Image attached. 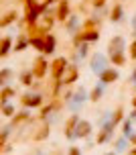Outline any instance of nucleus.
I'll return each mask as SVG.
<instances>
[{
  "mask_svg": "<svg viewBox=\"0 0 136 155\" xmlns=\"http://www.w3.org/2000/svg\"><path fill=\"white\" fill-rule=\"evenodd\" d=\"M124 51H126V39L120 37V35H116V37L110 39V43H108V53L116 55V53H124Z\"/></svg>",
  "mask_w": 136,
  "mask_h": 155,
  "instance_id": "obj_6",
  "label": "nucleus"
},
{
  "mask_svg": "<svg viewBox=\"0 0 136 155\" xmlns=\"http://www.w3.org/2000/svg\"><path fill=\"white\" fill-rule=\"evenodd\" d=\"M85 100H90V98H87V90H85V88H77L75 92H73V96H71V98H69V102H67V108L69 110H73V112H77V110L81 108V104Z\"/></svg>",
  "mask_w": 136,
  "mask_h": 155,
  "instance_id": "obj_1",
  "label": "nucleus"
},
{
  "mask_svg": "<svg viewBox=\"0 0 136 155\" xmlns=\"http://www.w3.org/2000/svg\"><path fill=\"white\" fill-rule=\"evenodd\" d=\"M10 47H12V37L10 35L2 37V41H0V57H6L10 53Z\"/></svg>",
  "mask_w": 136,
  "mask_h": 155,
  "instance_id": "obj_16",
  "label": "nucleus"
},
{
  "mask_svg": "<svg viewBox=\"0 0 136 155\" xmlns=\"http://www.w3.org/2000/svg\"><path fill=\"white\" fill-rule=\"evenodd\" d=\"M128 141H130V145H136V133H132V135H130Z\"/></svg>",
  "mask_w": 136,
  "mask_h": 155,
  "instance_id": "obj_36",
  "label": "nucleus"
},
{
  "mask_svg": "<svg viewBox=\"0 0 136 155\" xmlns=\"http://www.w3.org/2000/svg\"><path fill=\"white\" fill-rule=\"evenodd\" d=\"M132 123H134V120H132V118H124V123H122V135H124V137H130V135H132Z\"/></svg>",
  "mask_w": 136,
  "mask_h": 155,
  "instance_id": "obj_25",
  "label": "nucleus"
},
{
  "mask_svg": "<svg viewBox=\"0 0 136 155\" xmlns=\"http://www.w3.org/2000/svg\"><path fill=\"white\" fill-rule=\"evenodd\" d=\"M132 31H134V35H136V15H134V18H132Z\"/></svg>",
  "mask_w": 136,
  "mask_h": 155,
  "instance_id": "obj_37",
  "label": "nucleus"
},
{
  "mask_svg": "<svg viewBox=\"0 0 136 155\" xmlns=\"http://www.w3.org/2000/svg\"><path fill=\"white\" fill-rule=\"evenodd\" d=\"M43 2H47V4H53L55 0H43Z\"/></svg>",
  "mask_w": 136,
  "mask_h": 155,
  "instance_id": "obj_40",
  "label": "nucleus"
},
{
  "mask_svg": "<svg viewBox=\"0 0 136 155\" xmlns=\"http://www.w3.org/2000/svg\"><path fill=\"white\" fill-rule=\"evenodd\" d=\"M114 129H116V124H114L112 120H108V123L104 124L102 129H100L96 143H98V145H104V143H108V141L112 139V135H114Z\"/></svg>",
  "mask_w": 136,
  "mask_h": 155,
  "instance_id": "obj_8",
  "label": "nucleus"
},
{
  "mask_svg": "<svg viewBox=\"0 0 136 155\" xmlns=\"http://www.w3.org/2000/svg\"><path fill=\"white\" fill-rule=\"evenodd\" d=\"M122 16H124V8H122V4H114L112 12H110V21H112V23H120Z\"/></svg>",
  "mask_w": 136,
  "mask_h": 155,
  "instance_id": "obj_21",
  "label": "nucleus"
},
{
  "mask_svg": "<svg viewBox=\"0 0 136 155\" xmlns=\"http://www.w3.org/2000/svg\"><path fill=\"white\" fill-rule=\"evenodd\" d=\"M67 155H81V149H79V147H71Z\"/></svg>",
  "mask_w": 136,
  "mask_h": 155,
  "instance_id": "obj_35",
  "label": "nucleus"
},
{
  "mask_svg": "<svg viewBox=\"0 0 136 155\" xmlns=\"http://www.w3.org/2000/svg\"><path fill=\"white\" fill-rule=\"evenodd\" d=\"M130 155H136V147H134V149H132V151H130Z\"/></svg>",
  "mask_w": 136,
  "mask_h": 155,
  "instance_id": "obj_41",
  "label": "nucleus"
},
{
  "mask_svg": "<svg viewBox=\"0 0 136 155\" xmlns=\"http://www.w3.org/2000/svg\"><path fill=\"white\" fill-rule=\"evenodd\" d=\"M91 4H93L96 8H104L106 6V0H91Z\"/></svg>",
  "mask_w": 136,
  "mask_h": 155,
  "instance_id": "obj_34",
  "label": "nucleus"
},
{
  "mask_svg": "<svg viewBox=\"0 0 136 155\" xmlns=\"http://www.w3.org/2000/svg\"><path fill=\"white\" fill-rule=\"evenodd\" d=\"M33 78H35L33 70L24 71V74H21V84H23V86H33Z\"/></svg>",
  "mask_w": 136,
  "mask_h": 155,
  "instance_id": "obj_27",
  "label": "nucleus"
},
{
  "mask_svg": "<svg viewBox=\"0 0 136 155\" xmlns=\"http://www.w3.org/2000/svg\"><path fill=\"white\" fill-rule=\"evenodd\" d=\"M65 31L71 33V35L79 33L81 31V18L79 16H69L67 21H65Z\"/></svg>",
  "mask_w": 136,
  "mask_h": 155,
  "instance_id": "obj_12",
  "label": "nucleus"
},
{
  "mask_svg": "<svg viewBox=\"0 0 136 155\" xmlns=\"http://www.w3.org/2000/svg\"><path fill=\"white\" fill-rule=\"evenodd\" d=\"M106 155H114V153H106Z\"/></svg>",
  "mask_w": 136,
  "mask_h": 155,
  "instance_id": "obj_43",
  "label": "nucleus"
},
{
  "mask_svg": "<svg viewBox=\"0 0 136 155\" xmlns=\"http://www.w3.org/2000/svg\"><path fill=\"white\" fill-rule=\"evenodd\" d=\"M2 114H4V116H14L16 108L10 104V102H6V104H2Z\"/></svg>",
  "mask_w": 136,
  "mask_h": 155,
  "instance_id": "obj_31",
  "label": "nucleus"
},
{
  "mask_svg": "<svg viewBox=\"0 0 136 155\" xmlns=\"http://www.w3.org/2000/svg\"><path fill=\"white\" fill-rule=\"evenodd\" d=\"M130 82H136V70H134V74L130 76Z\"/></svg>",
  "mask_w": 136,
  "mask_h": 155,
  "instance_id": "obj_39",
  "label": "nucleus"
},
{
  "mask_svg": "<svg viewBox=\"0 0 136 155\" xmlns=\"http://www.w3.org/2000/svg\"><path fill=\"white\" fill-rule=\"evenodd\" d=\"M69 61L65 59V57H55L53 61H51V76L55 78V82L57 80H61V76H63V71L67 70Z\"/></svg>",
  "mask_w": 136,
  "mask_h": 155,
  "instance_id": "obj_4",
  "label": "nucleus"
},
{
  "mask_svg": "<svg viewBox=\"0 0 136 155\" xmlns=\"http://www.w3.org/2000/svg\"><path fill=\"white\" fill-rule=\"evenodd\" d=\"M110 61H112L114 65H118V68H120V65H124V63H126V55H124V53L110 55Z\"/></svg>",
  "mask_w": 136,
  "mask_h": 155,
  "instance_id": "obj_29",
  "label": "nucleus"
},
{
  "mask_svg": "<svg viewBox=\"0 0 136 155\" xmlns=\"http://www.w3.org/2000/svg\"><path fill=\"white\" fill-rule=\"evenodd\" d=\"M16 18H18V15H16V10H8L6 15L2 16V21H0V27H2V29H6L8 25H12L16 21Z\"/></svg>",
  "mask_w": 136,
  "mask_h": 155,
  "instance_id": "obj_20",
  "label": "nucleus"
},
{
  "mask_svg": "<svg viewBox=\"0 0 136 155\" xmlns=\"http://www.w3.org/2000/svg\"><path fill=\"white\" fill-rule=\"evenodd\" d=\"M90 68H91V71L93 74H102V71L108 68V57L104 53H93L91 55V61H90Z\"/></svg>",
  "mask_w": 136,
  "mask_h": 155,
  "instance_id": "obj_3",
  "label": "nucleus"
},
{
  "mask_svg": "<svg viewBox=\"0 0 136 155\" xmlns=\"http://www.w3.org/2000/svg\"><path fill=\"white\" fill-rule=\"evenodd\" d=\"M116 80H118V71L114 70V68H106V70L100 74V82H102V84H106V86L108 84H114Z\"/></svg>",
  "mask_w": 136,
  "mask_h": 155,
  "instance_id": "obj_14",
  "label": "nucleus"
},
{
  "mask_svg": "<svg viewBox=\"0 0 136 155\" xmlns=\"http://www.w3.org/2000/svg\"><path fill=\"white\" fill-rule=\"evenodd\" d=\"M130 141H128V137H124V135H122L120 139L116 141V151H118V153H120V151H124V149H126V145H128Z\"/></svg>",
  "mask_w": 136,
  "mask_h": 155,
  "instance_id": "obj_32",
  "label": "nucleus"
},
{
  "mask_svg": "<svg viewBox=\"0 0 136 155\" xmlns=\"http://www.w3.org/2000/svg\"><path fill=\"white\" fill-rule=\"evenodd\" d=\"M91 123L90 120H85V118H81L79 120V124H77V131H75V137L77 139H85V137H90L91 135Z\"/></svg>",
  "mask_w": 136,
  "mask_h": 155,
  "instance_id": "obj_11",
  "label": "nucleus"
},
{
  "mask_svg": "<svg viewBox=\"0 0 136 155\" xmlns=\"http://www.w3.org/2000/svg\"><path fill=\"white\" fill-rule=\"evenodd\" d=\"M83 57H87V43L79 45V47H77V51H75V55H73L75 61H79V59H83Z\"/></svg>",
  "mask_w": 136,
  "mask_h": 155,
  "instance_id": "obj_28",
  "label": "nucleus"
},
{
  "mask_svg": "<svg viewBox=\"0 0 136 155\" xmlns=\"http://www.w3.org/2000/svg\"><path fill=\"white\" fill-rule=\"evenodd\" d=\"M77 78H79V68L73 63V65H67V70L63 71L61 80H57V82H59L61 86H71V84L77 82Z\"/></svg>",
  "mask_w": 136,
  "mask_h": 155,
  "instance_id": "obj_2",
  "label": "nucleus"
},
{
  "mask_svg": "<svg viewBox=\"0 0 136 155\" xmlns=\"http://www.w3.org/2000/svg\"><path fill=\"white\" fill-rule=\"evenodd\" d=\"M29 41H30V45L35 47L37 51H45V35H37V37H29Z\"/></svg>",
  "mask_w": 136,
  "mask_h": 155,
  "instance_id": "obj_19",
  "label": "nucleus"
},
{
  "mask_svg": "<svg viewBox=\"0 0 136 155\" xmlns=\"http://www.w3.org/2000/svg\"><path fill=\"white\" fill-rule=\"evenodd\" d=\"M30 120V114H29V110H23V112H16L14 116H12V127H16V124H21V123H29Z\"/></svg>",
  "mask_w": 136,
  "mask_h": 155,
  "instance_id": "obj_22",
  "label": "nucleus"
},
{
  "mask_svg": "<svg viewBox=\"0 0 136 155\" xmlns=\"http://www.w3.org/2000/svg\"><path fill=\"white\" fill-rule=\"evenodd\" d=\"M132 106H134V108H136V96H134V100H132Z\"/></svg>",
  "mask_w": 136,
  "mask_h": 155,
  "instance_id": "obj_42",
  "label": "nucleus"
},
{
  "mask_svg": "<svg viewBox=\"0 0 136 155\" xmlns=\"http://www.w3.org/2000/svg\"><path fill=\"white\" fill-rule=\"evenodd\" d=\"M49 61H47L45 57H37L35 59V63H33V74H35V78L37 80H43V78L47 76V71H49Z\"/></svg>",
  "mask_w": 136,
  "mask_h": 155,
  "instance_id": "obj_7",
  "label": "nucleus"
},
{
  "mask_svg": "<svg viewBox=\"0 0 136 155\" xmlns=\"http://www.w3.org/2000/svg\"><path fill=\"white\" fill-rule=\"evenodd\" d=\"M27 45H30V41L24 37V35H21V37H18V41L14 43V51H24V49H27Z\"/></svg>",
  "mask_w": 136,
  "mask_h": 155,
  "instance_id": "obj_26",
  "label": "nucleus"
},
{
  "mask_svg": "<svg viewBox=\"0 0 136 155\" xmlns=\"http://www.w3.org/2000/svg\"><path fill=\"white\" fill-rule=\"evenodd\" d=\"M104 86H106V84H102V82H100V84L90 92V100L91 102H98L100 98H102V94H104Z\"/></svg>",
  "mask_w": 136,
  "mask_h": 155,
  "instance_id": "obj_23",
  "label": "nucleus"
},
{
  "mask_svg": "<svg viewBox=\"0 0 136 155\" xmlns=\"http://www.w3.org/2000/svg\"><path fill=\"white\" fill-rule=\"evenodd\" d=\"M49 133H51V123L49 120H43V124L39 127L37 135H33V141H43L49 137Z\"/></svg>",
  "mask_w": 136,
  "mask_h": 155,
  "instance_id": "obj_15",
  "label": "nucleus"
},
{
  "mask_svg": "<svg viewBox=\"0 0 136 155\" xmlns=\"http://www.w3.org/2000/svg\"><path fill=\"white\" fill-rule=\"evenodd\" d=\"M128 53H130V59H136V39L130 43V51Z\"/></svg>",
  "mask_w": 136,
  "mask_h": 155,
  "instance_id": "obj_33",
  "label": "nucleus"
},
{
  "mask_svg": "<svg viewBox=\"0 0 136 155\" xmlns=\"http://www.w3.org/2000/svg\"><path fill=\"white\" fill-rule=\"evenodd\" d=\"M79 114H71L65 120V127H63V133H65V137L67 139H75V131H77V124H79Z\"/></svg>",
  "mask_w": 136,
  "mask_h": 155,
  "instance_id": "obj_10",
  "label": "nucleus"
},
{
  "mask_svg": "<svg viewBox=\"0 0 136 155\" xmlns=\"http://www.w3.org/2000/svg\"><path fill=\"white\" fill-rule=\"evenodd\" d=\"M112 123L116 124V127L120 123H124V108H122V106H118V108L112 112Z\"/></svg>",
  "mask_w": 136,
  "mask_h": 155,
  "instance_id": "obj_24",
  "label": "nucleus"
},
{
  "mask_svg": "<svg viewBox=\"0 0 136 155\" xmlns=\"http://www.w3.org/2000/svg\"><path fill=\"white\" fill-rule=\"evenodd\" d=\"M130 118H132V120H134V123H136V108L132 110V114H130Z\"/></svg>",
  "mask_w": 136,
  "mask_h": 155,
  "instance_id": "obj_38",
  "label": "nucleus"
},
{
  "mask_svg": "<svg viewBox=\"0 0 136 155\" xmlns=\"http://www.w3.org/2000/svg\"><path fill=\"white\" fill-rule=\"evenodd\" d=\"M14 88L12 86H2V92H0V104H6L12 96H14Z\"/></svg>",
  "mask_w": 136,
  "mask_h": 155,
  "instance_id": "obj_17",
  "label": "nucleus"
},
{
  "mask_svg": "<svg viewBox=\"0 0 136 155\" xmlns=\"http://www.w3.org/2000/svg\"><path fill=\"white\" fill-rule=\"evenodd\" d=\"M55 45H57L55 35H49V33H47V35H45V51H43V53H45V55H51L55 51Z\"/></svg>",
  "mask_w": 136,
  "mask_h": 155,
  "instance_id": "obj_18",
  "label": "nucleus"
},
{
  "mask_svg": "<svg viewBox=\"0 0 136 155\" xmlns=\"http://www.w3.org/2000/svg\"><path fill=\"white\" fill-rule=\"evenodd\" d=\"M55 21H57V16H53L49 10H47L45 15L37 21V27H39V31H41V35H47V33L51 31V29H53V25H55Z\"/></svg>",
  "mask_w": 136,
  "mask_h": 155,
  "instance_id": "obj_5",
  "label": "nucleus"
},
{
  "mask_svg": "<svg viewBox=\"0 0 136 155\" xmlns=\"http://www.w3.org/2000/svg\"><path fill=\"white\" fill-rule=\"evenodd\" d=\"M12 78V71L8 70V68H4V70L0 71V86H8V80Z\"/></svg>",
  "mask_w": 136,
  "mask_h": 155,
  "instance_id": "obj_30",
  "label": "nucleus"
},
{
  "mask_svg": "<svg viewBox=\"0 0 136 155\" xmlns=\"http://www.w3.org/2000/svg\"><path fill=\"white\" fill-rule=\"evenodd\" d=\"M55 16H57V21H61V23H65L69 16V2L67 0H59V6H57V12H55Z\"/></svg>",
  "mask_w": 136,
  "mask_h": 155,
  "instance_id": "obj_13",
  "label": "nucleus"
},
{
  "mask_svg": "<svg viewBox=\"0 0 136 155\" xmlns=\"http://www.w3.org/2000/svg\"><path fill=\"white\" fill-rule=\"evenodd\" d=\"M24 108H39V106H43V96L41 94H33V92H27L21 98Z\"/></svg>",
  "mask_w": 136,
  "mask_h": 155,
  "instance_id": "obj_9",
  "label": "nucleus"
}]
</instances>
